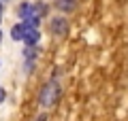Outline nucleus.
I'll use <instances>...</instances> for the list:
<instances>
[{
    "mask_svg": "<svg viewBox=\"0 0 128 121\" xmlns=\"http://www.w3.org/2000/svg\"><path fill=\"white\" fill-rule=\"evenodd\" d=\"M17 15L22 17V21H24V19H28V17H32V15H36V13H34V4H30V2H24V4L19 6Z\"/></svg>",
    "mask_w": 128,
    "mask_h": 121,
    "instance_id": "20e7f679",
    "label": "nucleus"
},
{
    "mask_svg": "<svg viewBox=\"0 0 128 121\" xmlns=\"http://www.w3.org/2000/svg\"><path fill=\"white\" fill-rule=\"evenodd\" d=\"M0 11H2V4H0Z\"/></svg>",
    "mask_w": 128,
    "mask_h": 121,
    "instance_id": "1a4fd4ad",
    "label": "nucleus"
},
{
    "mask_svg": "<svg viewBox=\"0 0 128 121\" xmlns=\"http://www.w3.org/2000/svg\"><path fill=\"white\" fill-rule=\"evenodd\" d=\"M66 19L64 17H56V19H51V32L54 34H64L66 32Z\"/></svg>",
    "mask_w": 128,
    "mask_h": 121,
    "instance_id": "7ed1b4c3",
    "label": "nucleus"
},
{
    "mask_svg": "<svg viewBox=\"0 0 128 121\" xmlns=\"http://www.w3.org/2000/svg\"><path fill=\"white\" fill-rule=\"evenodd\" d=\"M0 40H2V32H0Z\"/></svg>",
    "mask_w": 128,
    "mask_h": 121,
    "instance_id": "6e6552de",
    "label": "nucleus"
},
{
    "mask_svg": "<svg viewBox=\"0 0 128 121\" xmlns=\"http://www.w3.org/2000/svg\"><path fill=\"white\" fill-rule=\"evenodd\" d=\"M6 98V94H4V89H2V87H0V102H2V100Z\"/></svg>",
    "mask_w": 128,
    "mask_h": 121,
    "instance_id": "0eeeda50",
    "label": "nucleus"
},
{
    "mask_svg": "<svg viewBox=\"0 0 128 121\" xmlns=\"http://www.w3.org/2000/svg\"><path fill=\"white\" fill-rule=\"evenodd\" d=\"M56 6H58L60 11H73L75 9V0H58Z\"/></svg>",
    "mask_w": 128,
    "mask_h": 121,
    "instance_id": "423d86ee",
    "label": "nucleus"
},
{
    "mask_svg": "<svg viewBox=\"0 0 128 121\" xmlns=\"http://www.w3.org/2000/svg\"><path fill=\"white\" fill-rule=\"evenodd\" d=\"M11 38L13 40H24V23H15L13 28H11Z\"/></svg>",
    "mask_w": 128,
    "mask_h": 121,
    "instance_id": "39448f33",
    "label": "nucleus"
},
{
    "mask_svg": "<svg viewBox=\"0 0 128 121\" xmlns=\"http://www.w3.org/2000/svg\"><path fill=\"white\" fill-rule=\"evenodd\" d=\"M38 40H41V32H38V28H30V26L24 23V40H22V43H26L28 47H34Z\"/></svg>",
    "mask_w": 128,
    "mask_h": 121,
    "instance_id": "f257e3e1",
    "label": "nucleus"
},
{
    "mask_svg": "<svg viewBox=\"0 0 128 121\" xmlns=\"http://www.w3.org/2000/svg\"><path fill=\"white\" fill-rule=\"evenodd\" d=\"M56 96H58V87L56 85H47L45 89H43V94H41V106H49V104L56 100Z\"/></svg>",
    "mask_w": 128,
    "mask_h": 121,
    "instance_id": "f03ea898",
    "label": "nucleus"
}]
</instances>
